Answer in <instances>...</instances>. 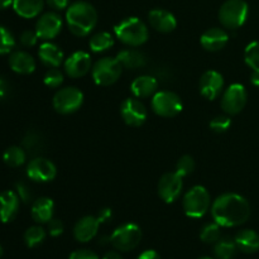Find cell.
Listing matches in <instances>:
<instances>
[{
    "instance_id": "obj_34",
    "label": "cell",
    "mask_w": 259,
    "mask_h": 259,
    "mask_svg": "<svg viewBox=\"0 0 259 259\" xmlns=\"http://www.w3.org/2000/svg\"><path fill=\"white\" fill-rule=\"evenodd\" d=\"M244 61L252 70L259 68V40H253L245 47Z\"/></svg>"
},
{
    "instance_id": "obj_48",
    "label": "cell",
    "mask_w": 259,
    "mask_h": 259,
    "mask_svg": "<svg viewBox=\"0 0 259 259\" xmlns=\"http://www.w3.org/2000/svg\"><path fill=\"white\" fill-rule=\"evenodd\" d=\"M103 259H123V257L118 252H108Z\"/></svg>"
},
{
    "instance_id": "obj_44",
    "label": "cell",
    "mask_w": 259,
    "mask_h": 259,
    "mask_svg": "<svg viewBox=\"0 0 259 259\" xmlns=\"http://www.w3.org/2000/svg\"><path fill=\"white\" fill-rule=\"evenodd\" d=\"M111 217H113V211H111V209L105 207V209H101L100 211H99L98 217L96 218H98L99 222H100V224H101V223L109 222V220L111 219Z\"/></svg>"
},
{
    "instance_id": "obj_32",
    "label": "cell",
    "mask_w": 259,
    "mask_h": 259,
    "mask_svg": "<svg viewBox=\"0 0 259 259\" xmlns=\"http://www.w3.org/2000/svg\"><path fill=\"white\" fill-rule=\"evenodd\" d=\"M222 238V230L218 223H209L200 232V239L206 244H215Z\"/></svg>"
},
{
    "instance_id": "obj_21",
    "label": "cell",
    "mask_w": 259,
    "mask_h": 259,
    "mask_svg": "<svg viewBox=\"0 0 259 259\" xmlns=\"http://www.w3.org/2000/svg\"><path fill=\"white\" fill-rule=\"evenodd\" d=\"M158 90V81L156 77L149 75H142L134 78L131 83V91L134 98L147 99L153 96Z\"/></svg>"
},
{
    "instance_id": "obj_24",
    "label": "cell",
    "mask_w": 259,
    "mask_h": 259,
    "mask_svg": "<svg viewBox=\"0 0 259 259\" xmlns=\"http://www.w3.org/2000/svg\"><path fill=\"white\" fill-rule=\"evenodd\" d=\"M9 66L19 75H29L35 71V60L25 51H15L10 55Z\"/></svg>"
},
{
    "instance_id": "obj_12",
    "label": "cell",
    "mask_w": 259,
    "mask_h": 259,
    "mask_svg": "<svg viewBox=\"0 0 259 259\" xmlns=\"http://www.w3.org/2000/svg\"><path fill=\"white\" fill-rule=\"evenodd\" d=\"M120 115L126 125L137 128L146 123L148 118V111L144 104L138 100V98H128L121 103Z\"/></svg>"
},
{
    "instance_id": "obj_51",
    "label": "cell",
    "mask_w": 259,
    "mask_h": 259,
    "mask_svg": "<svg viewBox=\"0 0 259 259\" xmlns=\"http://www.w3.org/2000/svg\"><path fill=\"white\" fill-rule=\"evenodd\" d=\"M199 259H212V258H210V257H201V258H199Z\"/></svg>"
},
{
    "instance_id": "obj_18",
    "label": "cell",
    "mask_w": 259,
    "mask_h": 259,
    "mask_svg": "<svg viewBox=\"0 0 259 259\" xmlns=\"http://www.w3.org/2000/svg\"><path fill=\"white\" fill-rule=\"evenodd\" d=\"M19 196L12 190L0 192V222L10 223L19 211Z\"/></svg>"
},
{
    "instance_id": "obj_20",
    "label": "cell",
    "mask_w": 259,
    "mask_h": 259,
    "mask_svg": "<svg viewBox=\"0 0 259 259\" xmlns=\"http://www.w3.org/2000/svg\"><path fill=\"white\" fill-rule=\"evenodd\" d=\"M229 40V34L222 28H210L202 33L200 38L202 48L209 52H218L227 46Z\"/></svg>"
},
{
    "instance_id": "obj_36",
    "label": "cell",
    "mask_w": 259,
    "mask_h": 259,
    "mask_svg": "<svg viewBox=\"0 0 259 259\" xmlns=\"http://www.w3.org/2000/svg\"><path fill=\"white\" fill-rule=\"evenodd\" d=\"M232 125V119L229 115H218L214 119H211L209 126L214 133L222 134L228 132V129Z\"/></svg>"
},
{
    "instance_id": "obj_35",
    "label": "cell",
    "mask_w": 259,
    "mask_h": 259,
    "mask_svg": "<svg viewBox=\"0 0 259 259\" xmlns=\"http://www.w3.org/2000/svg\"><path fill=\"white\" fill-rule=\"evenodd\" d=\"M195 167H196V164H195L194 158L191 156H189V154H185V156H182L177 161L176 172L180 176L186 177L195 171Z\"/></svg>"
},
{
    "instance_id": "obj_30",
    "label": "cell",
    "mask_w": 259,
    "mask_h": 259,
    "mask_svg": "<svg viewBox=\"0 0 259 259\" xmlns=\"http://www.w3.org/2000/svg\"><path fill=\"white\" fill-rule=\"evenodd\" d=\"M25 158H27L25 151L22 147L18 146L9 147L5 149L4 154H3V159L9 167H20L22 164H24Z\"/></svg>"
},
{
    "instance_id": "obj_33",
    "label": "cell",
    "mask_w": 259,
    "mask_h": 259,
    "mask_svg": "<svg viewBox=\"0 0 259 259\" xmlns=\"http://www.w3.org/2000/svg\"><path fill=\"white\" fill-rule=\"evenodd\" d=\"M15 47V38L13 33L4 25H0V55H7Z\"/></svg>"
},
{
    "instance_id": "obj_3",
    "label": "cell",
    "mask_w": 259,
    "mask_h": 259,
    "mask_svg": "<svg viewBox=\"0 0 259 259\" xmlns=\"http://www.w3.org/2000/svg\"><path fill=\"white\" fill-rule=\"evenodd\" d=\"M115 37L129 47H139L148 40V28L146 23L137 17L124 18L114 25Z\"/></svg>"
},
{
    "instance_id": "obj_8",
    "label": "cell",
    "mask_w": 259,
    "mask_h": 259,
    "mask_svg": "<svg viewBox=\"0 0 259 259\" xmlns=\"http://www.w3.org/2000/svg\"><path fill=\"white\" fill-rule=\"evenodd\" d=\"M152 110L162 118H174L182 111V100L176 93L168 90L157 91L152 96Z\"/></svg>"
},
{
    "instance_id": "obj_25",
    "label": "cell",
    "mask_w": 259,
    "mask_h": 259,
    "mask_svg": "<svg viewBox=\"0 0 259 259\" xmlns=\"http://www.w3.org/2000/svg\"><path fill=\"white\" fill-rule=\"evenodd\" d=\"M238 250L252 254L259 250V234L252 229H243L237 233L234 238Z\"/></svg>"
},
{
    "instance_id": "obj_2",
    "label": "cell",
    "mask_w": 259,
    "mask_h": 259,
    "mask_svg": "<svg viewBox=\"0 0 259 259\" xmlns=\"http://www.w3.org/2000/svg\"><path fill=\"white\" fill-rule=\"evenodd\" d=\"M66 23L76 37H86L98 24V12L88 2H76L66 10Z\"/></svg>"
},
{
    "instance_id": "obj_11",
    "label": "cell",
    "mask_w": 259,
    "mask_h": 259,
    "mask_svg": "<svg viewBox=\"0 0 259 259\" xmlns=\"http://www.w3.org/2000/svg\"><path fill=\"white\" fill-rule=\"evenodd\" d=\"M184 177L180 176L176 171L167 172L159 179L158 181V196L163 200L166 204H174L179 197L181 196L182 189H184Z\"/></svg>"
},
{
    "instance_id": "obj_47",
    "label": "cell",
    "mask_w": 259,
    "mask_h": 259,
    "mask_svg": "<svg viewBox=\"0 0 259 259\" xmlns=\"http://www.w3.org/2000/svg\"><path fill=\"white\" fill-rule=\"evenodd\" d=\"M250 83L255 88H259V68H254L250 73Z\"/></svg>"
},
{
    "instance_id": "obj_39",
    "label": "cell",
    "mask_w": 259,
    "mask_h": 259,
    "mask_svg": "<svg viewBox=\"0 0 259 259\" xmlns=\"http://www.w3.org/2000/svg\"><path fill=\"white\" fill-rule=\"evenodd\" d=\"M38 35L35 33V30H24V32L20 34V43L25 47H33V46L37 45Z\"/></svg>"
},
{
    "instance_id": "obj_42",
    "label": "cell",
    "mask_w": 259,
    "mask_h": 259,
    "mask_svg": "<svg viewBox=\"0 0 259 259\" xmlns=\"http://www.w3.org/2000/svg\"><path fill=\"white\" fill-rule=\"evenodd\" d=\"M15 187H17L18 196H19V199L22 200V201H24V202L30 201V197H32V195H30L29 187H28L24 182H17Z\"/></svg>"
},
{
    "instance_id": "obj_10",
    "label": "cell",
    "mask_w": 259,
    "mask_h": 259,
    "mask_svg": "<svg viewBox=\"0 0 259 259\" xmlns=\"http://www.w3.org/2000/svg\"><path fill=\"white\" fill-rule=\"evenodd\" d=\"M248 93L242 83H232L224 91L222 98V109L227 115H237L247 105Z\"/></svg>"
},
{
    "instance_id": "obj_46",
    "label": "cell",
    "mask_w": 259,
    "mask_h": 259,
    "mask_svg": "<svg viewBox=\"0 0 259 259\" xmlns=\"http://www.w3.org/2000/svg\"><path fill=\"white\" fill-rule=\"evenodd\" d=\"M8 93H9V85L4 78L0 77V100L7 98Z\"/></svg>"
},
{
    "instance_id": "obj_37",
    "label": "cell",
    "mask_w": 259,
    "mask_h": 259,
    "mask_svg": "<svg viewBox=\"0 0 259 259\" xmlns=\"http://www.w3.org/2000/svg\"><path fill=\"white\" fill-rule=\"evenodd\" d=\"M43 82L51 89L60 88L63 82V73L57 67H52L46 72Z\"/></svg>"
},
{
    "instance_id": "obj_50",
    "label": "cell",
    "mask_w": 259,
    "mask_h": 259,
    "mask_svg": "<svg viewBox=\"0 0 259 259\" xmlns=\"http://www.w3.org/2000/svg\"><path fill=\"white\" fill-rule=\"evenodd\" d=\"M3 253H4V250H3V247H2V245H0V258H2Z\"/></svg>"
},
{
    "instance_id": "obj_31",
    "label": "cell",
    "mask_w": 259,
    "mask_h": 259,
    "mask_svg": "<svg viewBox=\"0 0 259 259\" xmlns=\"http://www.w3.org/2000/svg\"><path fill=\"white\" fill-rule=\"evenodd\" d=\"M46 239V230L40 225H33L24 233V242L27 247L34 248L42 244Z\"/></svg>"
},
{
    "instance_id": "obj_45",
    "label": "cell",
    "mask_w": 259,
    "mask_h": 259,
    "mask_svg": "<svg viewBox=\"0 0 259 259\" xmlns=\"http://www.w3.org/2000/svg\"><path fill=\"white\" fill-rule=\"evenodd\" d=\"M138 259H161L159 257L158 253L153 249H148V250H144L141 255H139Z\"/></svg>"
},
{
    "instance_id": "obj_19",
    "label": "cell",
    "mask_w": 259,
    "mask_h": 259,
    "mask_svg": "<svg viewBox=\"0 0 259 259\" xmlns=\"http://www.w3.org/2000/svg\"><path fill=\"white\" fill-rule=\"evenodd\" d=\"M148 22L153 29L161 33H171L177 27L175 15L166 9L151 10L148 14Z\"/></svg>"
},
{
    "instance_id": "obj_38",
    "label": "cell",
    "mask_w": 259,
    "mask_h": 259,
    "mask_svg": "<svg viewBox=\"0 0 259 259\" xmlns=\"http://www.w3.org/2000/svg\"><path fill=\"white\" fill-rule=\"evenodd\" d=\"M23 146L25 149L30 152L38 151L42 147V139L37 132H28L23 139Z\"/></svg>"
},
{
    "instance_id": "obj_6",
    "label": "cell",
    "mask_w": 259,
    "mask_h": 259,
    "mask_svg": "<svg viewBox=\"0 0 259 259\" xmlns=\"http://www.w3.org/2000/svg\"><path fill=\"white\" fill-rule=\"evenodd\" d=\"M123 66L116 57H103L91 68L93 80L99 86H110L119 80Z\"/></svg>"
},
{
    "instance_id": "obj_16",
    "label": "cell",
    "mask_w": 259,
    "mask_h": 259,
    "mask_svg": "<svg viewBox=\"0 0 259 259\" xmlns=\"http://www.w3.org/2000/svg\"><path fill=\"white\" fill-rule=\"evenodd\" d=\"M224 89V77L215 70H209L200 78V93L207 100L219 98Z\"/></svg>"
},
{
    "instance_id": "obj_27",
    "label": "cell",
    "mask_w": 259,
    "mask_h": 259,
    "mask_svg": "<svg viewBox=\"0 0 259 259\" xmlns=\"http://www.w3.org/2000/svg\"><path fill=\"white\" fill-rule=\"evenodd\" d=\"M116 58L123 67L129 68V70H137V68L144 67L147 65L146 55L141 51L132 50V48L120 51L116 55Z\"/></svg>"
},
{
    "instance_id": "obj_9",
    "label": "cell",
    "mask_w": 259,
    "mask_h": 259,
    "mask_svg": "<svg viewBox=\"0 0 259 259\" xmlns=\"http://www.w3.org/2000/svg\"><path fill=\"white\" fill-rule=\"evenodd\" d=\"M52 104L57 113L63 115L73 114L82 106L83 94L80 89L73 86L63 88L55 94Z\"/></svg>"
},
{
    "instance_id": "obj_41",
    "label": "cell",
    "mask_w": 259,
    "mask_h": 259,
    "mask_svg": "<svg viewBox=\"0 0 259 259\" xmlns=\"http://www.w3.org/2000/svg\"><path fill=\"white\" fill-rule=\"evenodd\" d=\"M68 259H99L98 254L90 249H77L73 250Z\"/></svg>"
},
{
    "instance_id": "obj_22",
    "label": "cell",
    "mask_w": 259,
    "mask_h": 259,
    "mask_svg": "<svg viewBox=\"0 0 259 259\" xmlns=\"http://www.w3.org/2000/svg\"><path fill=\"white\" fill-rule=\"evenodd\" d=\"M55 214V202L50 197H39L32 204L30 215L38 224H48L53 219Z\"/></svg>"
},
{
    "instance_id": "obj_26",
    "label": "cell",
    "mask_w": 259,
    "mask_h": 259,
    "mask_svg": "<svg viewBox=\"0 0 259 259\" xmlns=\"http://www.w3.org/2000/svg\"><path fill=\"white\" fill-rule=\"evenodd\" d=\"M13 9L19 17L24 19H32L39 15L45 7V0H14Z\"/></svg>"
},
{
    "instance_id": "obj_17",
    "label": "cell",
    "mask_w": 259,
    "mask_h": 259,
    "mask_svg": "<svg viewBox=\"0 0 259 259\" xmlns=\"http://www.w3.org/2000/svg\"><path fill=\"white\" fill-rule=\"evenodd\" d=\"M100 222L96 217L88 215L78 220L73 227V237L77 242L88 243L98 235Z\"/></svg>"
},
{
    "instance_id": "obj_1",
    "label": "cell",
    "mask_w": 259,
    "mask_h": 259,
    "mask_svg": "<svg viewBox=\"0 0 259 259\" xmlns=\"http://www.w3.org/2000/svg\"><path fill=\"white\" fill-rule=\"evenodd\" d=\"M250 205L244 196L235 192H225L214 200L211 217L220 227L234 228L243 225L250 217Z\"/></svg>"
},
{
    "instance_id": "obj_40",
    "label": "cell",
    "mask_w": 259,
    "mask_h": 259,
    "mask_svg": "<svg viewBox=\"0 0 259 259\" xmlns=\"http://www.w3.org/2000/svg\"><path fill=\"white\" fill-rule=\"evenodd\" d=\"M63 230H65V225L60 219H52L48 223V233H50L51 237H60V235H62Z\"/></svg>"
},
{
    "instance_id": "obj_4",
    "label": "cell",
    "mask_w": 259,
    "mask_h": 259,
    "mask_svg": "<svg viewBox=\"0 0 259 259\" xmlns=\"http://www.w3.org/2000/svg\"><path fill=\"white\" fill-rule=\"evenodd\" d=\"M210 205H211V197L209 191L200 185L191 187L185 194L182 200L185 214L192 219H200L204 217L210 210Z\"/></svg>"
},
{
    "instance_id": "obj_7",
    "label": "cell",
    "mask_w": 259,
    "mask_h": 259,
    "mask_svg": "<svg viewBox=\"0 0 259 259\" xmlns=\"http://www.w3.org/2000/svg\"><path fill=\"white\" fill-rule=\"evenodd\" d=\"M141 240L142 229L133 223L120 225L110 235L111 245L119 252H131L136 249Z\"/></svg>"
},
{
    "instance_id": "obj_49",
    "label": "cell",
    "mask_w": 259,
    "mask_h": 259,
    "mask_svg": "<svg viewBox=\"0 0 259 259\" xmlns=\"http://www.w3.org/2000/svg\"><path fill=\"white\" fill-rule=\"evenodd\" d=\"M14 0H0V10H4L7 8H9L10 5H13Z\"/></svg>"
},
{
    "instance_id": "obj_5",
    "label": "cell",
    "mask_w": 259,
    "mask_h": 259,
    "mask_svg": "<svg viewBox=\"0 0 259 259\" xmlns=\"http://www.w3.org/2000/svg\"><path fill=\"white\" fill-rule=\"evenodd\" d=\"M249 7L245 0H227L219 9V20L227 29H238L247 22Z\"/></svg>"
},
{
    "instance_id": "obj_14",
    "label": "cell",
    "mask_w": 259,
    "mask_h": 259,
    "mask_svg": "<svg viewBox=\"0 0 259 259\" xmlns=\"http://www.w3.org/2000/svg\"><path fill=\"white\" fill-rule=\"evenodd\" d=\"M62 18L55 12L45 13L35 23V33L43 40H51L60 34L62 29Z\"/></svg>"
},
{
    "instance_id": "obj_23",
    "label": "cell",
    "mask_w": 259,
    "mask_h": 259,
    "mask_svg": "<svg viewBox=\"0 0 259 259\" xmlns=\"http://www.w3.org/2000/svg\"><path fill=\"white\" fill-rule=\"evenodd\" d=\"M38 57H39L40 62L47 67H60L61 63L63 62V55L62 50L58 47L57 45L52 42H45L39 46L38 50Z\"/></svg>"
},
{
    "instance_id": "obj_43",
    "label": "cell",
    "mask_w": 259,
    "mask_h": 259,
    "mask_svg": "<svg viewBox=\"0 0 259 259\" xmlns=\"http://www.w3.org/2000/svg\"><path fill=\"white\" fill-rule=\"evenodd\" d=\"M46 3H47L52 9L63 10L66 9V8H68L70 0H46Z\"/></svg>"
},
{
    "instance_id": "obj_29",
    "label": "cell",
    "mask_w": 259,
    "mask_h": 259,
    "mask_svg": "<svg viewBox=\"0 0 259 259\" xmlns=\"http://www.w3.org/2000/svg\"><path fill=\"white\" fill-rule=\"evenodd\" d=\"M114 46V37L109 32H99L90 38L89 47L94 53H101Z\"/></svg>"
},
{
    "instance_id": "obj_28",
    "label": "cell",
    "mask_w": 259,
    "mask_h": 259,
    "mask_svg": "<svg viewBox=\"0 0 259 259\" xmlns=\"http://www.w3.org/2000/svg\"><path fill=\"white\" fill-rule=\"evenodd\" d=\"M238 252V247L235 240L232 238H220L215 243L214 253L218 259H233Z\"/></svg>"
},
{
    "instance_id": "obj_13",
    "label": "cell",
    "mask_w": 259,
    "mask_h": 259,
    "mask_svg": "<svg viewBox=\"0 0 259 259\" xmlns=\"http://www.w3.org/2000/svg\"><path fill=\"white\" fill-rule=\"evenodd\" d=\"M27 176L35 182L53 181L57 176V167L50 159L37 157L28 163Z\"/></svg>"
},
{
    "instance_id": "obj_15",
    "label": "cell",
    "mask_w": 259,
    "mask_h": 259,
    "mask_svg": "<svg viewBox=\"0 0 259 259\" xmlns=\"http://www.w3.org/2000/svg\"><path fill=\"white\" fill-rule=\"evenodd\" d=\"M91 65V56L85 51H76L68 56L63 63L66 75L72 78H80L88 75L90 68H93Z\"/></svg>"
}]
</instances>
